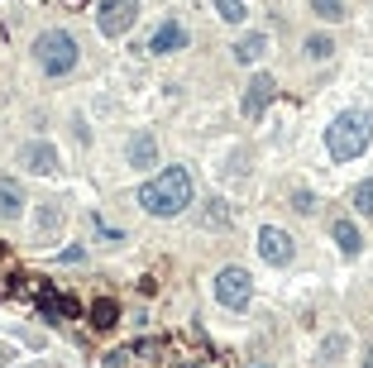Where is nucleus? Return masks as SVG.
<instances>
[{"label": "nucleus", "instance_id": "f8f14e48", "mask_svg": "<svg viewBox=\"0 0 373 368\" xmlns=\"http://www.w3.org/2000/svg\"><path fill=\"white\" fill-rule=\"evenodd\" d=\"M330 235H335V244H340V254L344 258H354L359 249H364V240H359V230H354V220H330Z\"/></svg>", "mask_w": 373, "mask_h": 368}, {"label": "nucleus", "instance_id": "9d476101", "mask_svg": "<svg viewBox=\"0 0 373 368\" xmlns=\"http://www.w3.org/2000/svg\"><path fill=\"white\" fill-rule=\"evenodd\" d=\"M153 163H158V139H153L148 129H139V134L130 139V168L144 173V168H153Z\"/></svg>", "mask_w": 373, "mask_h": 368}, {"label": "nucleus", "instance_id": "a211bd4d", "mask_svg": "<svg viewBox=\"0 0 373 368\" xmlns=\"http://www.w3.org/2000/svg\"><path fill=\"white\" fill-rule=\"evenodd\" d=\"M311 15H321V19H344V0H311Z\"/></svg>", "mask_w": 373, "mask_h": 368}, {"label": "nucleus", "instance_id": "f03ea898", "mask_svg": "<svg viewBox=\"0 0 373 368\" xmlns=\"http://www.w3.org/2000/svg\"><path fill=\"white\" fill-rule=\"evenodd\" d=\"M369 139H373V115H364V111H344V115H335V125H325V153L335 163L359 158L369 148Z\"/></svg>", "mask_w": 373, "mask_h": 368}, {"label": "nucleus", "instance_id": "412c9836", "mask_svg": "<svg viewBox=\"0 0 373 368\" xmlns=\"http://www.w3.org/2000/svg\"><path fill=\"white\" fill-rule=\"evenodd\" d=\"M5 364H10V354H5V349H0V368H5Z\"/></svg>", "mask_w": 373, "mask_h": 368}, {"label": "nucleus", "instance_id": "7ed1b4c3", "mask_svg": "<svg viewBox=\"0 0 373 368\" xmlns=\"http://www.w3.org/2000/svg\"><path fill=\"white\" fill-rule=\"evenodd\" d=\"M34 58H39V67H44L48 77H67V72L77 67V39L67 29H44L34 39Z\"/></svg>", "mask_w": 373, "mask_h": 368}, {"label": "nucleus", "instance_id": "f3484780", "mask_svg": "<svg viewBox=\"0 0 373 368\" xmlns=\"http://www.w3.org/2000/svg\"><path fill=\"white\" fill-rule=\"evenodd\" d=\"M330 53H335V44H330L325 34H311V39H307V58H311V63H325Z\"/></svg>", "mask_w": 373, "mask_h": 368}, {"label": "nucleus", "instance_id": "423d86ee", "mask_svg": "<svg viewBox=\"0 0 373 368\" xmlns=\"http://www.w3.org/2000/svg\"><path fill=\"white\" fill-rule=\"evenodd\" d=\"M259 254H263V263H273V268H287V263H292V254H297V244L287 240L282 230L263 225V230H259Z\"/></svg>", "mask_w": 373, "mask_h": 368}, {"label": "nucleus", "instance_id": "ddd939ff", "mask_svg": "<svg viewBox=\"0 0 373 368\" xmlns=\"http://www.w3.org/2000/svg\"><path fill=\"white\" fill-rule=\"evenodd\" d=\"M19 210H24V192H19V182L0 177V215H5V220H15Z\"/></svg>", "mask_w": 373, "mask_h": 368}, {"label": "nucleus", "instance_id": "aec40b11", "mask_svg": "<svg viewBox=\"0 0 373 368\" xmlns=\"http://www.w3.org/2000/svg\"><path fill=\"white\" fill-rule=\"evenodd\" d=\"M364 368H373V349H369V354H364Z\"/></svg>", "mask_w": 373, "mask_h": 368}, {"label": "nucleus", "instance_id": "6e6552de", "mask_svg": "<svg viewBox=\"0 0 373 368\" xmlns=\"http://www.w3.org/2000/svg\"><path fill=\"white\" fill-rule=\"evenodd\" d=\"M277 96V81L268 77V72H259V77H249V91H244V115L249 120H259L263 111H268V101Z\"/></svg>", "mask_w": 373, "mask_h": 368}, {"label": "nucleus", "instance_id": "1a4fd4ad", "mask_svg": "<svg viewBox=\"0 0 373 368\" xmlns=\"http://www.w3.org/2000/svg\"><path fill=\"white\" fill-rule=\"evenodd\" d=\"M19 163H24L29 173L48 177L53 168H58V148H53L48 139H34V144H24V148H19Z\"/></svg>", "mask_w": 373, "mask_h": 368}, {"label": "nucleus", "instance_id": "6ab92c4d", "mask_svg": "<svg viewBox=\"0 0 373 368\" xmlns=\"http://www.w3.org/2000/svg\"><path fill=\"white\" fill-rule=\"evenodd\" d=\"M292 210L311 215V210H316V196H311V192H292Z\"/></svg>", "mask_w": 373, "mask_h": 368}, {"label": "nucleus", "instance_id": "0eeeda50", "mask_svg": "<svg viewBox=\"0 0 373 368\" xmlns=\"http://www.w3.org/2000/svg\"><path fill=\"white\" fill-rule=\"evenodd\" d=\"M182 48H187V24L182 19H163L158 29H153V39H148V53L168 58V53H182Z\"/></svg>", "mask_w": 373, "mask_h": 368}, {"label": "nucleus", "instance_id": "2eb2a0df", "mask_svg": "<svg viewBox=\"0 0 373 368\" xmlns=\"http://www.w3.org/2000/svg\"><path fill=\"white\" fill-rule=\"evenodd\" d=\"M349 206H354L359 215H373V177L369 182H359L354 192H349Z\"/></svg>", "mask_w": 373, "mask_h": 368}, {"label": "nucleus", "instance_id": "39448f33", "mask_svg": "<svg viewBox=\"0 0 373 368\" xmlns=\"http://www.w3.org/2000/svg\"><path fill=\"white\" fill-rule=\"evenodd\" d=\"M254 297V282H249V272L244 268H220L215 272V302L230 306V311H244Z\"/></svg>", "mask_w": 373, "mask_h": 368}, {"label": "nucleus", "instance_id": "20e7f679", "mask_svg": "<svg viewBox=\"0 0 373 368\" xmlns=\"http://www.w3.org/2000/svg\"><path fill=\"white\" fill-rule=\"evenodd\" d=\"M134 19H139V0H101V5H96V29L106 34V39L130 34Z\"/></svg>", "mask_w": 373, "mask_h": 368}, {"label": "nucleus", "instance_id": "f257e3e1", "mask_svg": "<svg viewBox=\"0 0 373 368\" xmlns=\"http://www.w3.org/2000/svg\"><path fill=\"white\" fill-rule=\"evenodd\" d=\"M139 206H144L148 215H158V220L182 215V210L192 206V173H187L182 163L163 168L158 177H148L144 187H139Z\"/></svg>", "mask_w": 373, "mask_h": 368}, {"label": "nucleus", "instance_id": "4468645a", "mask_svg": "<svg viewBox=\"0 0 373 368\" xmlns=\"http://www.w3.org/2000/svg\"><path fill=\"white\" fill-rule=\"evenodd\" d=\"M86 320H91L96 330H115V320H120V306H115L111 297H101V302L91 306V316H86Z\"/></svg>", "mask_w": 373, "mask_h": 368}, {"label": "nucleus", "instance_id": "9b49d317", "mask_svg": "<svg viewBox=\"0 0 373 368\" xmlns=\"http://www.w3.org/2000/svg\"><path fill=\"white\" fill-rule=\"evenodd\" d=\"M263 53H268V34H263V29H254V34H244L240 44H235V63H244V67H249V63H259Z\"/></svg>", "mask_w": 373, "mask_h": 368}, {"label": "nucleus", "instance_id": "dca6fc26", "mask_svg": "<svg viewBox=\"0 0 373 368\" xmlns=\"http://www.w3.org/2000/svg\"><path fill=\"white\" fill-rule=\"evenodd\" d=\"M215 15L225 19V24H244L249 10H244V0H215Z\"/></svg>", "mask_w": 373, "mask_h": 368}]
</instances>
